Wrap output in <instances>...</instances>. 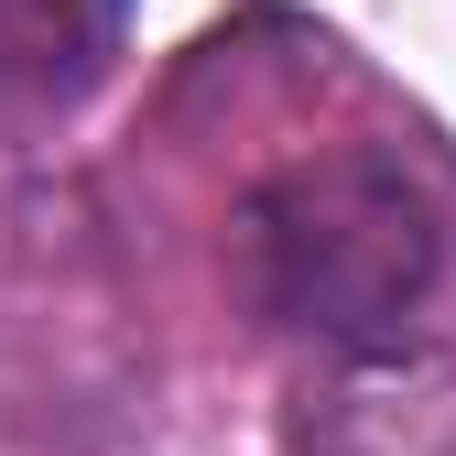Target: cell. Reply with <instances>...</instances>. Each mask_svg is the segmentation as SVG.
I'll return each instance as SVG.
<instances>
[{
  "label": "cell",
  "instance_id": "6da1fadb",
  "mask_svg": "<svg viewBox=\"0 0 456 456\" xmlns=\"http://www.w3.org/2000/svg\"><path fill=\"white\" fill-rule=\"evenodd\" d=\"M228 282L272 337L326 359H403L456 294V175L403 142H315L228 217Z\"/></svg>",
  "mask_w": 456,
  "mask_h": 456
},
{
  "label": "cell",
  "instance_id": "7a4b0ae2",
  "mask_svg": "<svg viewBox=\"0 0 456 456\" xmlns=\"http://www.w3.org/2000/svg\"><path fill=\"white\" fill-rule=\"evenodd\" d=\"M120 12H131V0H0V120L66 109L109 66Z\"/></svg>",
  "mask_w": 456,
  "mask_h": 456
}]
</instances>
